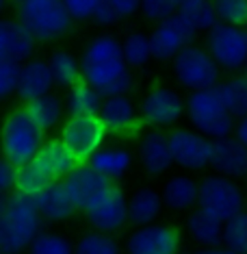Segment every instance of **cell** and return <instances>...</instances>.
I'll return each instance as SVG.
<instances>
[{
	"label": "cell",
	"mask_w": 247,
	"mask_h": 254,
	"mask_svg": "<svg viewBox=\"0 0 247 254\" xmlns=\"http://www.w3.org/2000/svg\"><path fill=\"white\" fill-rule=\"evenodd\" d=\"M83 80L98 89L104 98L128 96L135 87L133 70L126 65L122 42L115 35L102 33L89 39L80 55Z\"/></svg>",
	"instance_id": "cell-1"
},
{
	"label": "cell",
	"mask_w": 247,
	"mask_h": 254,
	"mask_svg": "<svg viewBox=\"0 0 247 254\" xmlns=\"http://www.w3.org/2000/svg\"><path fill=\"white\" fill-rule=\"evenodd\" d=\"M44 233V217L37 211L35 198L18 191L2 195L0 204V252L22 254Z\"/></svg>",
	"instance_id": "cell-2"
},
{
	"label": "cell",
	"mask_w": 247,
	"mask_h": 254,
	"mask_svg": "<svg viewBox=\"0 0 247 254\" xmlns=\"http://www.w3.org/2000/svg\"><path fill=\"white\" fill-rule=\"evenodd\" d=\"M46 141V132L33 122L24 107H15L7 113L2 126V150L4 159L15 167H24L35 161Z\"/></svg>",
	"instance_id": "cell-3"
},
{
	"label": "cell",
	"mask_w": 247,
	"mask_h": 254,
	"mask_svg": "<svg viewBox=\"0 0 247 254\" xmlns=\"http://www.w3.org/2000/svg\"><path fill=\"white\" fill-rule=\"evenodd\" d=\"M15 20L35 42H56L72 28V18L61 0H24L15 9Z\"/></svg>",
	"instance_id": "cell-4"
},
{
	"label": "cell",
	"mask_w": 247,
	"mask_h": 254,
	"mask_svg": "<svg viewBox=\"0 0 247 254\" xmlns=\"http://www.w3.org/2000/svg\"><path fill=\"white\" fill-rule=\"evenodd\" d=\"M187 120L195 132L210 141L232 137L237 130V120L226 111L215 89L193 91L187 96Z\"/></svg>",
	"instance_id": "cell-5"
},
{
	"label": "cell",
	"mask_w": 247,
	"mask_h": 254,
	"mask_svg": "<svg viewBox=\"0 0 247 254\" xmlns=\"http://www.w3.org/2000/svg\"><path fill=\"white\" fill-rule=\"evenodd\" d=\"M199 211L208 213L219 222H230L245 213V193L232 178L208 174L199 181Z\"/></svg>",
	"instance_id": "cell-6"
},
{
	"label": "cell",
	"mask_w": 247,
	"mask_h": 254,
	"mask_svg": "<svg viewBox=\"0 0 247 254\" xmlns=\"http://www.w3.org/2000/svg\"><path fill=\"white\" fill-rule=\"evenodd\" d=\"M174 67V76L180 87L193 91H204V89H215L221 83V70L206 50V46L193 44L185 48L180 55L171 61Z\"/></svg>",
	"instance_id": "cell-7"
},
{
	"label": "cell",
	"mask_w": 247,
	"mask_h": 254,
	"mask_svg": "<svg viewBox=\"0 0 247 254\" xmlns=\"http://www.w3.org/2000/svg\"><path fill=\"white\" fill-rule=\"evenodd\" d=\"M108 132L100 115L87 118H67L59 130V139L67 148L78 165H89V161L104 148Z\"/></svg>",
	"instance_id": "cell-8"
},
{
	"label": "cell",
	"mask_w": 247,
	"mask_h": 254,
	"mask_svg": "<svg viewBox=\"0 0 247 254\" xmlns=\"http://www.w3.org/2000/svg\"><path fill=\"white\" fill-rule=\"evenodd\" d=\"M139 113L150 130H174L182 118H187V98H182L176 89L165 85H154L141 98Z\"/></svg>",
	"instance_id": "cell-9"
},
{
	"label": "cell",
	"mask_w": 247,
	"mask_h": 254,
	"mask_svg": "<svg viewBox=\"0 0 247 254\" xmlns=\"http://www.w3.org/2000/svg\"><path fill=\"white\" fill-rule=\"evenodd\" d=\"M206 50L219 70L239 72L247 67V28L217 24L206 35Z\"/></svg>",
	"instance_id": "cell-10"
},
{
	"label": "cell",
	"mask_w": 247,
	"mask_h": 254,
	"mask_svg": "<svg viewBox=\"0 0 247 254\" xmlns=\"http://www.w3.org/2000/svg\"><path fill=\"white\" fill-rule=\"evenodd\" d=\"M85 219L91 226V230L104 235H115L126 226L128 222V195L119 185H111L104 195H100L89 209L83 211Z\"/></svg>",
	"instance_id": "cell-11"
},
{
	"label": "cell",
	"mask_w": 247,
	"mask_h": 254,
	"mask_svg": "<svg viewBox=\"0 0 247 254\" xmlns=\"http://www.w3.org/2000/svg\"><path fill=\"white\" fill-rule=\"evenodd\" d=\"M199 31L178 11L174 18L154 26L150 33L152 55L156 61H174L185 48L195 44Z\"/></svg>",
	"instance_id": "cell-12"
},
{
	"label": "cell",
	"mask_w": 247,
	"mask_h": 254,
	"mask_svg": "<svg viewBox=\"0 0 247 254\" xmlns=\"http://www.w3.org/2000/svg\"><path fill=\"white\" fill-rule=\"evenodd\" d=\"M167 135L176 167H180L185 172H202L206 167H210V139H206L204 135L195 132L193 128H182V126L169 130Z\"/></svg>",
	"instance_id": "cell-13"
},
{
	"label": "cell",
	"mask_w": 247,
	"mask_h": 254,
	"mask_svg": "<svg viewBox=\"0 0 247 254\" xmlns=\"http://www.w3.org/2000/svg\"><path fill=\"white\" fill-rule=\"evenodd\" d=\"M180 233L169 224H152V226L133 228L126 237V254H182Z\"/></svg>",
	"instance_id": "cell-14"
},
{
	"label": "cell",
	"mask_w": 247,
	"mask_h": 254,
	"mask_svg": "<svg viewBox=\"0 0 247 254\" xmlns=\"http://www.w3.org/2000/svg\"><path fill=\"white\" fill-rule=\"evenodd\" d=\"M100 120L106 126L108 135H117V137H135L146 126L141 120V113L137 111V105L130 96L104 98Z\"/></svg>",
	"instance_id": "cell-15"
},
{
	"label": "cell",
	"mask_w": 247,
	"mask_h": 254,
	"mask_svg": "<svg viewBox=\"0 0 247 254\" xmlns=\"http://www.w3.org/2000/svg\"><path fill=\"white\" fill-rule=\"evenodd\" d=\"M63 185H65V189H67V193H70V198L74 200V204L78 206V211H85V209H89L100 195H104L113 183L102 176L100 172H96L91 165H78L76 170L63 181Z\"/></svg>",
	"instance_id": "cell-16"
},
{
	"label": "cell",
	"mask_w": 247,
	"mask_h": 254,
	"mask_svg": "<svg viewBox=\"0 0 247 254\" xmlns=\"http://www.w3.org/2000/svg\"><path fill=\"white\" fill-rule=\"evenodd\" d=\"M139 161L148 176L160 178L174 167L169 135L165 130H148L139 139Z\"/></svg>",
	"instance_id": "cell-17"
},
{
	"label": "cell",
	"mask_w": 247,
	"mask_h": 254,
	"mask_svg": "<svg viewBox=\"0 0 247 254\" xmlns=\"http://www.w3.org/2000/svg\"><path fill=\"white\" fill-rule=\"evenodd\" d=\"M210 170L232 181L247 178V146H243L234 135L212 141Z\"/></svg>",
	"instance_id": "cell-18"
},
{
	"label": "cell",
	"mask_w": 247,
	"mask_h": 254,
	"mask_svg": "<svg viewBox=\"0 0 247 254\" xmlns=\"http://www.w3.org/2000/svg\"><path fill=\"white\" fill-rule=\"evenodd\" d=\"M35 39L15 18H4L0 22V61L28 63L33 59Z\"/></svg>",
	"instance_id": "cell-19"
},
{
	"label": "cell",
	"mask_w": 247,
	"mask_h": 254,
	"mask_svg": "<svg viewBox=\"0 0 247 254\" xmlns=\"http://www.w3.org/2000/svg\"><path fill=\"white\" fill-rule=\"evenodd\" d=\"M54 87V76L50 70V63L46 59H31L22 65V76H20V87H18V100L22 107L28 102H35L39 98L52 94Z\"/></svg>",
	"instance_id": "cell-20"
},
{
	"label": "cell",
	"mask_w": 247,
	"mask_h": 254,
	"mask_svg": "<svg viewBox=\"0 0 247 254\" xmlns=\"http://www.w3.org/2000/svg\"><path fill=\"white\" fill-rule=\"evenodd\" d=\"M165 211V202L160 195V189L154 187H137L128 195V222L135 228L152 226L158 224V217Z\"/></svg>",
	"instance_id": "cell-21"
},
{
	"label": "cell",
	"mask_w": 247,
	"mask_h": 254,
	"mask_svg": "<svg viewBox=\"0 0 247 254\" xmlns=\"http://www.w3.org/2000/svg\"><path fill=\"white\" fill-rule=\"evenodd\" d=\"M165 209L171 211H191L199 204V181L189 174H174L160 187Z\"/></svg>",
	"instance_id": "cell-22"
},
{
	"label": "cell",
	"mask_w": 247,
	"mask_h": 254,
	"mask_svg": "<svg viewBox=\"0 0 247 254\" xmlns=\"http://www.w3.org/2000/svg\"><path fill=\"white\" fill-rule=\"evenodd\" d=\"M35 202H37V211L44 217V222L63 224V222H70L78 213V206L74 204V200L70 198V193H67L63 183H54L50 189L39 193Z\"/></svg>",
	"instance_id": "cell-23"
},
{
	"label": "cell",
	"mask_w": 247,
	"mask_h": 254,
	"mask_svg": "<svg viewBox=\"0 0 247 254\" xmlns=\"http://www.w3.org/2000/svg\"><path fill=\"white\" fill-rule=\"evenodd\" d=\"M223 226H226L223 222L198 209L187 219V235L202 250H212V248L223 246Z\"/></svg>",
	"instance_id": "cell-24"
},
{
	"label": "cell",
	"mask_w": 247,
	"mask_h": 254,
	"mask_svg": "<svg viewBox=\"0 0 247 254\" xmlns=\"http://www.w3.org/2000/svg\"><path fill=\"white\" fill-rule=\"evenodd\" d=\"M89 165L113 185H119V181H124V176L133 165V152L122 146H104L89 161Z\"/></svg>",
	"instance_id": "cell-25"
},
{
	"label": "cell",
	"mask_w": 247,
	"mask_h": 254,
	"mask_svg": "<svg viewBox=\"0 0 247 254\" xmlns=\"http://www.w3.org/2000/svg\"><path fill=\"white\" fill-rule=\"evenodd\" d=\"M24 109H26V113L31 115L33 122L44 132H50L56 128L61 130V126L65 124L63 122V118L67 115L65 113V98H61L56 94H48L35 102H28V105H24Z\"/></svg>",
	"instance_id": "cell-26"
},
{
	"label": "cell",
	"mask_w": 247,
	"mask_h": 254,
	"mask_svg": "<svg viewBox=\"0 0 247 254\" xmlns=\"http://www.w3.org/2000/svg\"><path fill=\"white\" fill-rule=\"evenodd\" d=\"M35 161L54 178V183H63L78 167V163L67 152V148L61 143L59 137L46 141V146L42 148V152H39V157Z\"/></svg>",
	"instance_id": "cell-27"
},
{
	"label": "cell",
	"mask_w": 247,
	"mask_h": 254,
	"mask_svg": "<svg viewBox=\"0 0 247 254\" xmlns=\"http://www.w3.org/2000/svg\"><path fill=\"white\" fill-rule=\"evenodd\" d=\"M104 96L91 85L78 83L74 89L67 91L65 96V113L67 118H87V115H100Z\"/></svg>",
	"instance_id": "cell-28"
},
{
	"label": "cell",
	"mask_w": 247,
	"mask_h": 254,
	"mask_svg": "<svg viewBox=\"0 0 247 254\" xmlns=\"http://www.w3.org/2000/svg\"><path fill=\"white\" fill-rule=\"evenodd\" d=\"M50 70L54 76V85L63 89H74L78 83H83V65L80 59L70 50H56L48 59Z\"/></svg>",
	"instance_id": "cell-29"
},
{
	"label": "cell",
	"mask_w": 247,
	"mask_h": 254,
	"mask_svg": "<svg viewBox=\"0 0 247 254\" xmlns=\"http://www.w3.org/2000/svg\"><path fill=\"white\" fill-rule=\"evenodd\" d=\"M215 94L219 96L221 105L237 122L247 115V76H232L221 80L215 87Z\"/></svg>",
	"instance_id": "cell-30"
},
{
	"label": "cell",
	"mask_w": 247,
	"mask_h": 254,
	"mask_svg": "<svg viewBox=\"0 0 247 254\" xmlns=\"http://www.w3.org/2000/svg\"><path fill=\"white\" fill-rule=\"evenodd\" d=\"M54 185V178L44 170L37 161H31L24 167H18V181H15V191L28 198H37L46 189Z\"/></svg>",
	"instance_id": "cell-31"
},
{
	"label": "cell",
	"mask_w": 247,
	"mask_h": 254,
	"mask_svg": "<svg viewBox=\"0 0 247 254\" xmlns=\"http://www.w3.org/2000/svg\"><path fill=\"white\" fill-rule=\"evenodd\" d=\"M122 50H124V61L130 70L146 67L148 63L154 59L152 44H150V33H143V31L128 33L122 42Z\"/></svg>",
	"instance_id": "cell-32"
},
{
	"label": "cell",
	"mask_w": 247,
	"mask_h": 254,
	"mask_svg": "<svg viewBox=\"0 0 247 254\" xmlns=\"http://www.w3.org/2000/svg\"><path fill=\"white\" fill-rule=\"evenodd\" d=\"M180 11L185 18L191 22V24L198 28L199 33H210L212 28L219 24V18H217L215 4L204 2V0H182L180 2Z\"/></svg>",
	"instance_id": "cell-33"
},
{
	"label": "cell",
	"mask_w": 247,
	"mask_h": 254,
	"mask_svg": "<svg viewBox=\"0 0 247 254\" xmlns=\"http://www.w3.org/2000/svg\"><path fill=\"white\" fill-rule=\"evenodd\" d=\"M74 254H122L119 244L115 241L113 235L98 233V230H87L85 235H80L76 241Z\"/></svg>",
	"instance_id": "cell-34"
},
{
	"label": "cell",
	"mask_w": 247,
	"mask_h": 254,
	"mask_svg": "<svg viewBox=\"0 0 247 254\" xmlns=\"http://www.w3.org/2000/svg\"><path fill=\"white\" fill-rule=\"evenodd\" d=\"M74 248L76 244H72L70 237L44 230L35 239V244L28 248L26 254H74Z\"/></svg>",
	"instance_id": "cell-35"
},
{
	"label": "cell",
	"mask_w": 247,
	"mask_h": 254,
	"mask_svg": "<svg viewBox=\"0 0 247 254\" xmlns=\"http://www.w3.org/2000/svg\"><path fill=\"white\" fill-rule=\"evenodd\" d=\"M223 248L234 254H247V211L223 226Z\"/></svg>",
	"instance_id": "cell-36"
},
{
	"label": "cell",
	"mask_w": 247,
	"mask_h": 254,
	"mask_svg": "<svg viewBox=\"0 0 247 254\" xmlns=\"http://www.w3.org/2000/svg\"><path fill=\"white\" fill-rule=\"evenodd\" d=\"M219 24L228 26H247V0H219L215 2Z\"/></svg>",
	"instance_id": "cell-37"
},
{
	"label": "cell",
	"mask_w": 247,
	"mask_h": 254,
	"mask_svg": "<svg viewBox=\"0 0 247 254\" xmlns=\"http://www.w3.org/2000/svg\"><path fill=\"white\" fill-rule=\"evenodd\" d=\"M180 9V2H171V0H146L141 2V15L143 20L148 22H154V26L163 24L167 22L169 18H174Z\"/></svg>",
	"instance_id": "cell-38"
},
{
	"label": "cell",
	"mask_w": 247,
	"mask_h": 254,
	"mask_svg": "<svg viewBox=\"0 0 247 254\" xmlns=\"http://www.w3.org/2000/svg\"><path fill=\"white\" fill-rule=\"evenodd\" d=\"M22 76V63L0 61V96L9 100L13 94H18Z\"/></svg>",
	"instance_id": "cell-39"
},
{
	"label": "cell",
	"mask_w": 247,
	"mask_h": 254,
	"mask_svg": "<svg viewBox=\"0 0 247 254\" xmlns=\"http://www.w3.org/2000/svg\"><path fill=\"white\" fill-rule=\"evenodd\" d=\"M98 4L96 0H65V7H67V13H70L72 22H94L96 18V11H98Z\"/></svg>",
	"instance_id": "cell-40"
},
{
	"label": "cell",
	"mask_w": 247,
	"mask_h": 254,
	"mask_svg": "<svg viewBox=\"0 0 247 254\" xmlns=\"http://www.w3.org/2000/svg\"><path fill=\"white\" fill-rule=\"evenodd\" d=\"M15 181H18V167L11 161L2 159V165H0V189H2V195L15 191Z\"/></svg>",
	"instance_id": "cell-41"
},
{
	"label": "cell",
	"mask_w": 247,
	"mask_h": 254,
	"mask_svg": "<svg viewBox=\"0 0 247 254\" xmlns=\"http://www.w3.org/2000/svg\"><path fill=\"white\" fill-rule=\"evenodd\" d=\"M94 22H96L98 26H102V28L117 24L119 18H117V13H115L113 0H104V2L98 4V11H96V18H94Z\"/></svg>",
	"instance_id": "cell-42"
},
{
	"label": "cell",
	"mask_w": 247,
	"mask_h": 254,
	"mask_svg": "<svg viewBox=\"0 0 247 254\" xmlns=\"http://www.w3.org/2000/svg\"><path fill=\"white\" fill-rule=\"evenodd\" d=\"M113 7L119 20H126L130 15H135L137 11H141V4L135 2V0H113Z\"/></svg>",
	"instance_id": "cell-43"
},
{
	"label": "cell",
	"mask_w": 247,
	"mask_h": 254,
	"mask_svg": "<svg viewBox=\"0 0 247 254\" xmlns=\"http://www.w3.org/2000/svg\"><path fill=\"white\" fill-rule=\"evenodd\" d=\"M234 137L243 143V146H247V115L245 118H241L237 122V130H234Z\"/></svg>",
	"instance_id": "cell-44"
},
{
	"label": "cell",
	"mask_w": 247,
	"mask_h": 254,
	"mask_svg": "<svg viewBox=\"0 0 247 254\" xmlns=\"http://www.w3.org/2000/svg\"><path fill=\"white\" fill-rule=\"evenodd\" d=\"M198 254H234V252H230L228 248H212V250H202V252H198Z\"/></svg>",
	"instance_id": "cell-45"
},
{
	"label": "cell",
	"mask_w": 247,
	"mask_h": 254,
	"mask_svg": "<svg viewBox=\"0 0 247 254\" xmlns=\"http://www.w3.org/2000/svg\"><path fill=\"white\" fill-rule=\"evenodd\" d=\"M182 254H191V252H182Z\"/></svg>",
	"instance_id": "cell-46"
},
{
	"label": "cell",
	"mask_w": 247,
	"mask_h": 254,
	"mask_svg": "<svg viewBox=\"0 0 247 254\" xmlns=\"http://www.w3.org/2000/svg\"><path fill=\"white\" fill-rule=\"evenodd\" d=\"M245 76H247V67H245Z\"/></svg>",
	"instance_id": "cell-47"
},
{
	"label": "cell",
	"mask_w": 247,
	"mask_h": 254,
	"mask_svg": "<svg viewBox=\"0 0 247 254\" xmlns=\"http://www.w3.org/2000/svg\"><path fill=\"white\" fill-rule=\"evenodd\" d=\"M245 28H247V26H245Z\"/></svg>",
	"instance_id": "cell-48"
}]
</instances>
